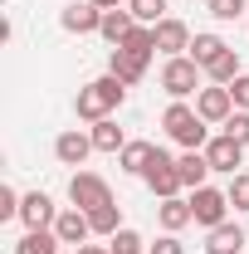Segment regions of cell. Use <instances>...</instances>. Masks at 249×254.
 <instances>
[{
    "label": "cell",
    "instance_id": "obj_1",
    "mask_svg": "<svg viewBox=\"0 0 249 254\" xmlns=\"http://www.w3.org/2000/svg\"><path fill=\"white\" fill-rule=\"evenodd\" d=\"M123 98H127V83H123V78H113V73H103V78H93V83L78 88L73 113H78L83 123H103V118H113V113L123 108Z\"/></svg>",
    "mask_w": 249,
    "mask_h": 254
},
{
    "label": "cell",
    "instance_id": "obj_2",
    "mask_svg": "<svg viewBox=\"0 0 249 254\" xmlns=\"http://www.w3.org/2000/svg\"><path fill=\"white\" fill-rule=\"evenodd\" d=\"M161 127H166V137L181 142L186 152H205V142H210V123L190 108L186 98H171V108L161 113Z\"/></svg>",
    "mask_w": 249,
    "mask_h": 254
},
{
    "label": "cell",
    "instance_id": "obj_3",
    "mask_svg": "<svg viewBox=\"0 0 249 254\" xmlns=\"http://www.w3.org/2000/svg\"><path fill=\"white\" fill-rule=\"evenodd\" d=\"M200 78H205V68L190 59V54H176V59L161 64V88H166L171 98H190V93H200Z\"/></svg>",
    "mask_w": 249,
    "mask_h": 254
},
{
    "label": "cell",
    "instance_id": "obj_4",
    "mask_svg": "<svg viewBox=\"0 0 249 254\" xmlns=\"http://www.w3.org/2000/svg\"><path fill=\"white\" fill-rule=\"evenodd\" d=\"M142 181H147V190H152L156 200H171L176 190H186V186H181V171H176V157H171V152H161V147L152 152L147 171H142Z\"/></svg>",
    "mask_w": 249,
    "mask_h": 254
},
{
    "label": "cell",
    "instance_id": "obj_5",
    "mask_svg": "<svg viewBox=\"0 0 249 254\" xmlns=\"http://www.w3.org/2000/svg\"><path fill=\"white\" fill-rule=\"evenodd\" d=\"M68 200L78 210H98V205H113V186L98 176V171H73L68 181Z\"/></svg>",
    "mask_w": 249,
    "mask_h": 254
},
{
    "label": "cell",
    "instance_id": "obj_6",
    "mask_svg": "<svg viewBox=\"0 0 249 254\" xmlns=\"http://www.w3.org/2000/svg\"><path fill=\"white\" fill-rule=\"evenodd\" d=\"M190 215H195V225H205V230H215V225L230 220V195L215 186H200L190 190Z\"/></svg>",
    "mask_w": 249,
    "mask_h": 254
},
{
    "label": "cell",
    "instance_id": "obj_7",
    "mask_svg": "<svg viewBox=\"0 0 249 254\" xmlns=\"http://www.w3.org/2000/svg\"><path fill=\"white\" fill-rule=\"evenodd\" d=\"M205 161H210V171H225V176H235L240 166H245V142H235L230 132H220L205 142Z\"/></svg>",
    "mask_w": 249,
    "mask_h": 254
},
{
    "label": "cell",
    "instance_id": "obj_8",
    "mask_svg": "<svg viewBox=\"0 0 249 254\" xmlns=\"http://www.w3.org/2000/svg\"><path fill=\"white\" fill-rule=\"evenodd\" d=\"M93 152H98V147H93V132H83V127H68V132L54 137V157H59L63 166H83Z\"/></svg>",
    "mask_w": 249,
    "mask_h": 254
},
{
    "label": "cell",
    "instance_id": "obj_9",
    "mask_svg": "<svg viewBox=\"0 0 249 254\" xmlns=\"http://www.w3.org/2000/svg\"><path fill=\"white\" fill-rule=\"evenodd\" d=\"M20 220H25V230H54L59 205H54L44 190H30V195H20Z\"/></svg>",
    "mask_w": 249,
    "mask_h": 254
},
{
    "label": "cell",
    "instance_id": "obj_10",
    "mask_svg": "<svg viewBox=\"0 0 249 254\" xmlns=\"http://www.w3.org/2000/svg\"><path fill=\"white\" fill-rule=\"evenodd\" d=\"M156 30V49L166 54V59H176V54H190V25L186 20H176V15H166L161 25H152Z\"/></svg>",
    "mask_w": 249,
    "mask_h": 254
},
{
    "label": "cell",
    "instance_id": "obj_11",
    "mask_svg": "<svg viewBox=\"0 0 249 254\" xmlns=\"http://www.w3.org/2000/svg\"><path fill=\"white\" fill-rule=\"evenodd\" d=\"M59 25H63L68 34H98L103 10H98L93 0H73V5H63V10H59Z\"/></svg>",
    "mask_w": 249,
    "mask_h": 254
},
{
    "label": "cell",
    "instance_id": "obj_12",
    "mask_svg": "<svg viewBox=\"0 0 249 254\" xmlns=\"http://www.w3.org/2000/svg\"><path fill=\"white\" fill-rule=\"evenodd\" d=\"M195 113H200L205 123H220V127H225V118L235 113V98H230V88H225V83L200 88V93H195Z\"/></svg>",
    "mask_w": 249,
    "mask_h": 254
},
{
    "label": "cell",
    "instance_id": "obj_13",
    "mask_svg": "<svg viewBox=\"0 0 249 254\" xmlns=\"http://www.w3.org/2000/svg\"><path fill=\"white\" fill-rule=\"evenodd\" d=\"M54 235H59L63 245H88V235H93V225H88V210H78V205H68L59 210V220H54Z\"/></svg>",
    "mask_w": 249,
    "mask_h": 254
},
{
    "label": "cell",
    "instance_id": "obj_14",
    "mask_svg": "<svg viewBox=\"0 0 249 254\" xmlns=\"http://www.w3.org/2000/svg\"><path fill=\"white\" fill-rule=\"evenodd\" d=\"M156 220H161V230H166V235H181L186 225H195V215H190V200H181V195L161 200V205H156Z\"/></svg>",
    "mask_w": 249,
    "mask_h": 254
},
{
    "label": "cell",
    "instance_id": "obj_15",
    "mask_svg": "<svg viewBox=\"0 0 249 254\" xmlns=\"http://www.w3.org/2000/svg\"><path fill=\"white\" fill-rule=\"evenodd\" d=\"M132 30H137V15H132V10H123V5H118V10H103V25H98V34H103L113 49H118V44H123Z\"/></svg>",
    "mask_w": 249,
    "mask_h": 254
},
{
    "label": "cell",
    "instance_id": "obj_16",
    "mask_svg": "<svg viewBox=\"0 0 249 254\" xmlns=\"http://www.w3.org/2000/svg\"><path fill=\"white\" fill-rule=\"evenodd\" d=\"M245 250V230L235 220H225V225H215L210 235H205V254H240Z\"/></svg>",
    "mask_w": 249,
    "mask_h": 254
},
{
    "label": "cell",
    "instance_id": "obj_17",
    "mask_svg": "<svg viewBox=\"0 0 249 254\" xmlns=\"http://www.w3.org/2000/svg\"><path fill=\"white\" fill-rule=\"evenodd\" d=\"M147 64H152V59H142V54H132V49H113V59H108V73H113V78H123L127 88H132V83L147 73Z\"/></svg>",
    "mask_w": 249,
    "mask_h": 254
},
{
    "label": "cell",
    "instance_id": "obj_18",
    "mask_svg": "<svg viewBox=\"0 0 249 254\" xmlns=\"http://www.w3.org/2000/svg\"><path fill=\"white\" fill-rule=\"evenodd\" d=\"M176 171H181V186L186 190H200L205 176H210V161H205V152H181L176 157Z\"/></svg>",
    "mask_w": 249,
    "mask_h": 254
},
{
    "label": "cell",
    "instance_id": "obj_19",
    "mask_svg": "<svg viewBox=\"0 0 249 254\" xmlns=\"http://www.w3.org/2000/svg\"><path fill=\"white\" fill-rule=\"evenodd\" d=\"M88 132H93V147H98V152H113V157H118V152H123V147H127L123 127L113 123V118H103V123H93V127H88Z\"/></svg>",
    "mask_w": 249,
    "mask_h": 254
},
{
    "label": "cell",
    "instance_id": "obj_20",
    "mask_svg": "<svg viewBox=\"0 0 249 254\" xmlns=\"http://www.w3.org/2000/svg\"><path fill=\"white\" fill-rule=\"evenodd\" d=\"M152 142H127L123 152H118V166H123L127 176H142V171H147V161H152Z\"/></svg>",
    "mask_w": 249,
    "mask_h": 254
},
{
    "label": "cell",
    "instance_id": "obj_21",
    "mask_svg": "<svg viewBox=\"0 0 249 254\" xmlns=\"http://www.w3.org/2000/svg\"><path fill=\"white\" fill-rule=\"evenodd\" d=\"M59 235L54 230H25V240L15 245V254H59Z\"/></svg>",
    "mask_w": 249,
    "mask_h": 254
},
{
    "label": "cell",
    "instance_id": "obj_22",
    "mask_svg": "<svg viewBox=\"0 0 249 254\" xmlns=\"http://www.w3.org/2000/svg\"><path fill=\"white\" fill-rule=\"evenodd\" d=\"M225 49H230V44H225L220 34H195V39H190V59L200 64V68H210V64H215Z\"/></svg>",
    "mask_w": 249,
    "mask_h": 254
},
{
    "label": "cell",
    "instance_id": "obj_23",
    "mask_svg": "<svg viewBox=\"0 0 249 254\" xmlns=\"http://www.w3.org/2000/svg\"><path fill=\"white\" fill-rule=\"evenodd\" d=\"M88 225H93V235L113 240V235L123 230V210H118V200H113V205H98V210H88Z\"/></svg>",
    "mask_w": 249,
    "mask_h": 254
},
{
    "label": "cell",
    "instance_id": "obj_24",
    "mask_svg": "<svg viewBox=\"0 0 249 254\" xmlns=\"http://www.w3.org/2000/svg\"><path fill=\"white\" fill-rule=\"evenodd\" d=\"M205 78H210V83H225V88H230V83L240 78V54H235V49H225V54H220V59L210 64V68H205Z\"/></svg>",
    "mask_w": 249,
    "mask_h": 254
},
{
    "label": "cell",
    "instance_id": "obj_25",
    "mask_svg": "<svg viewBox=\"0 0 249 254\" xmlns=\"http://www.w3.org/2000/svg\"><path fill=\"white\" fill-rule=\"evenodd\" d=\"M127 10L137 15V25H161L166 20V0H127Z\"/></svg>",
    "mask_w": 249,
    "mask_h": 254
},
{
    "label": "cell",
    "instance_id": "obj_26",
    "mask_svg": "<svg viewBox=\"0 0 249 254\" xmlns=\"http://www.w3.org/2000/svg\"><path fill=\"white\" fill-rule=\"evenodd\" d=\"M225 195H230V205H235V210H249V171H235V176H230V186H225Z\"/></svg>",
    "mask_w": 249,
    "mask_h": 254
},
{
    "label": "cell",
    "instance_id": "obj_27",
    "mask_svg": "<svg viewBox=\"0 0 249 254\" xmlns=\"http://www.w3.org/2000/svg\"><path fill=\"white\" fill-rule=\"evenodd\" d=\"M108 250H113V254H142V235L123 225V230H118V235L108 240Z\"/></svg>",
    "mask_w": 249,
    "mask_h": 254
},
{
    "label": "cell",
    "instance_id": "obj_28",
    "mask_svg": "<svg viewBox=\"0 0 249 254\" xmlns=\"http://www.w3.org/2000/svg\"><path fill=\"white\" fill-rule=\"evenodd\" d=\"M225 132H230L235 142H245V147H249V113H245V108H235V113L225 118Z\"/></svg>",
    "mask_w": 249,
    "mask_h": 254
},
{
    "label": "cell",
    "instance_id": "obj_29",
    "mask_svg": "<svg viewBox=\"0 0 249 254\" xmlns=\"http://www.w3.org/2000/svg\"><path fill=\"white\" fill-rule=\"evenodd\" d=\"M0 220H20V195H15V186H0Z\"/></svg>",
    "mask_w": 249,
    "mask_h": 254
},
{
    "label": "cell",
    "instance_id": "obj_30",
    "mask_svg": "<svg viewBox=\"0 0 249 254\" xmlns=\"http://www.w3.org/2000/svg\"><path fill=\"white\" fill-rule=\"evenodd\" d=\"M210 15L215 20H240L245 15V0H210Z\"/></svg>",
    "mask_w": 249,
    "mask_h": 254
},
{
    "label": "cell",
    "instance_id": "obj_31",
    "mask_svg": "<svg viewBox=\"0 0 249 254\" xmlns=\"http://www.w3.org/2000/svg\"><path fill=\"white\" fill-rule=\"evenodd\" d=\"M230 98H235V108H245V113H249V73H240V78L230 83Z\"/></svg>",
    "mask_w": 249,
    "mask_h": 254
},
{
    "label": "cell",
    "instance_id": "obj_32",
    "mask_svg": "<svg viewBox=\"0 0 249 254\" xmlns=\"http://www.w3.org/2000/svg\"><path fill=\"white\" fill-rule=\"evenodd\" d=\"M147 254H186V245H181L176 235H161V240H156V245H152Z\"/></svg>",
    "mask_w": 249,
    "mask_h": 254
},
{
    "label": "cell",
    "instance_id": "obj_33",
    "mask_svg": "<svg viewBox=\"0 0 249 254\" xmlns=\"http://www.w3.org/2000/svg\"><path fill=\"white\" fill-rule=\"evenodd\" d=\"M78 254H113V250H103V245H78Z\"/></svg>",
    "mask_w": 249,
    "mask_h": 254
},
{
    "label": "cell",
    "instance_id": "obj_34",
    "mask_svg": "<svg viewBox=\"0 0 249 254\" xmlns=\"http://www.w3.org/2000/svg\"><path fill=\"white\" fill-rule=\"evenodd\" d=\"M98 10H118V5H123V0H93Z\"/></svg>",
    "mask_w": 249,
    "mask_h": 254
},
{
    "label": "cell",
    "instance_id": "obj_35",
    "mask_svg": "<svg viewBox=\"0 0 249 254\" xmlns=\"http://www.w3.org/2000/svg\"><path fill=\"white\" fill-rule=\"evenodd\" d=\"M205 5H210V0H205Z\"/></svg>",
    "mask_w": 249,
    "mask_h": 254
}]
</instances>
